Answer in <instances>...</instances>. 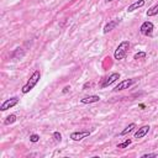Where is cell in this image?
<instances>
[{
    "label": "cell",
    "instance_id": "obj_1",
    "mask_svg": "<svg viewBox=\"0 0 158 158\" xmlns=\"http://www.w3.org/2000/svg\"><path fill=\"white\" fill-rule=\"evenodd\" d=\"M40 79H41V72L40 70H35L33 73H32V75L30 77V79L27 80V83L22 86V89H21V91L23 93V94H27V93H30L33 88H35V85L40 81Z\"/></svg>",
    "mask_w": 158,
    "mask_h": 158
},
{
    "label": "cell",
    "instance_id": "obj_2",
    "mask_svg": "<svg viewBox=\"0 0 158 158\" xmlns=\"http://www.w3.org/2000/svg\"><path fill=\"white\" fill-rule=\"evenodd\" d=\"M128 48H130V42H128V41H122V42L117 46V48L115 49V53H114L115 59H117V60L123 59V58L126 57L127 52H128Z\"/></svg>",
    "mask_w": 158,
    "mask_h": 158
},
{
    "label": "cell",
    "instance_id": "obj_3",
    "mask_svg": "<svg viewBox=\"0 0 158 158\" xmlns=\"http://www.w3.org/2000/svg\"><path fill=\"white\" fill-rule=\"evenodd\" d=\"M153 28H154V25L151 22V21H146L141 25L139 27V32L143 35V36H151L152 32H153Z\"/></svg>",
    "mask_w": 158,
    "mask_h": 158
},
{
    "label": "cell",
    "instance_id": "obj_4",
    "mask_svg": "<svg viewBox=\"0 0 158 158\" xmlns=\"http://www.w3.org/2000/svg\"><path fill=\"white\" fill-rule=\"evenodd\" d=\"M117 79H120V74L118 73H112L109 77H106L105 79H102V81L100 84V88H107L109 85H111L112 83H115Z\"/></svg>",
    "mask_w": 158,
    "mask_h": 158
},
{
    "label": "cell",
    "instance_id": "obj_5",
    "mask_svg": "<svg viewBox=\"0 0 158 158\" xmlns=\"http://www.w3.org/2000/svg\"><path fill=\"white\" fill-rule=\"evenodd\" d=\"M19 104V98H16V96H14V98H10V99H7V100H5L2 104H1V106H0V110L1 111H6L7 109H10V107H14L15 105H17Z\"/></svg>",
    "mask_w": 158,
    "mask_h": 158
},
{
    "label": "cell",
    "instance_id": "obj_6",
    "mask_svg": "<svg viewBox=\"0 0 158 158\" xmlns=\"http://www.w3.org/2000/svg\"><path fill=\"white\" fill-rule=\"evenodd\" d=\"M133 83H135V79H125V80L120 81V83L114 88V91H121V90L128 89Z\"/></svg>",
    "mask_w": 158,
    "mask_h": 158
},
{
    "label": "cell",
    "instance_id": "obj_7",
    "mask_svg": "<svg viewBox=\"0 0 158 158\" xmlns=\"http://www.w3.org/2000/svg\"><path fill=\"white\" fill-rule=\"evenodd\" d=\"M90 135V132L89 131H80V132H72L70 133V138L73 139V141H81L83 138H85V137H88Z\"/></svg>",
    "mask_w": 158,
    "mask_h": 158
},
{
    "label": "cell",
    "instance_id": "obj_8",
    "mask_svg": "<svg viewBox=\"0 0 158 158\" xmlns=\"http://www.w3.org/2000/svg\"><path fill=\"white\" fill-rule=\"evenodd\" d=\"M149 126L148 125H144V126H142V127H139L136 132H135V138H142V137H144L147 133H148V131H149Z\"/></svg>",
    "mask_w": 158,
    "mask_h": 158
},
{
    "label": "cell",
    "instance_id": "obj_9",
    "mask_svg": "<svg viewBox=\"0 0 158 158\" xmlns=\"http://www.w3.org/2000/svg\"><path fill=\"white\" fill-rule=\"evenodd\" d=\"M99 100H100L99 95H89V96H85V98L80 99V102L81 104H93V102H98Z\"/></svg>",
    "mask_w": 158,
    "mask_h": 158
},
{
    "label": "cell",
    "instance_id": "obj_10",
    "mask_svg": "<svg viewBox=\"0 0 158 158\" xmlns=\"http://www.w3.org/2000/svg\"><path fill=\"white\" fill-rule=\"evenodd\" d=\"M144 4H146L144 0H138V1H136V2H133V4H131V5L127 7V11H128V12H132V11H135V10H137V9L142 7V6H144Z\"/></svg>",
    "mask_w": 158,
    "mask_h": 158
},
{
    "label": "cell",
    "instance_id": "obj_11",
    "mask_svg": "<svg viewBox=\"0 0 158 158\" xmlns=\"http://www.w3.org/2000/svg\"><path fill=\"white\" fill-rule=\"evenodd\" d=\"M117 23H118V20H111L109 23L105 25V27H104V33H107V32L112 31V30L117 26Z\"/></svg>",
    "mask_w": 158,
    "mask_h": 158
},
{
    "label": "cell",
    "instance_id": "obj_12",
    "mask_svg": "<svg viewBox=\"0 0 158 158\" xmlns=\"http://www.w3.org/2000/svg\"><path fill=\"white\" fill-rule=\"evenodd\" d=\"M146 14H147V16H148V17H151V16H156V15L158 14V1H157L152 7H149V9L147 10V12H146Z\"/></svg>",
    "mask_w": 158,
    "mask_h": 158
},
{
    "label": "cell",
    "instance_id": "obj_13",
    "mask_svg": "<svg viewBox=\"0 0 158 158\" xmlns=\"http://www.w3.org/2000/svg\"><path fill=\"white\" fill-rule=\"evenodd\" d=\"M135 128H136V123H133V122H132V123H130V125H128L123 131H121V133H120V135H121V136H125V135H127V133L132 132Z\"/></svg>",
    "mask_w": 158,
    "mask_h": 158
},
{
    "label": "cell",
    "instance_id": "obj_14",
    "mask_svg": "<svg viewBox=\"0 0 158 158\" xmlns=\"http://www.w3.org/2000/svg\"><path fill=\"white\" fill-rule=\"evenodd\" d=\"M16 121V115H14V114H11V115H9L6 118H5V121H4V123L5 125H11V123H14Z\"/></svg>",
    "mask_w": 158,
    "mask_h": 158
},
{
    "label": "cell",
    "instance_id": "obj_15",
    "mask_svg": "<svg viewBox=\"0 0 158 158\" xmlns=\"http://www.w3.org/2000/svg\"><path fill=\"white\" fill-rule=\"evenodd\" d=\"M146 56H147V53L146 52H137L135 56H133V59H143V58H146Z\"/></svg>",
    "mask_w": 158,
    "mask_h": 158
},
{
    "label": "cell",
    "instance_id": "obj_16",
    "mask_svg": "<svg viewBox=\"0 0 158 158\" xmlns=\"http://www.w3.org/2000/svg\"><path fill=\"white\" fill-rule=\"evenodd\" d=\"M131 143H132V141H131V139H126L125 142H122V143L117 144V148H126V147H128Z\"/></svg>",
    "mask_w": 158,
    "mask_h": 158
},
{
    "label": "cell",
    "instance_id": "obj_17",
    "mask_svg": "<svg viewBox=\"0 0 158 158\" xmlns=\"http://www.w3.org/2000/svg\"><path fill=\"white\" fill-rule=\"evenodd\" d=\"M30 141H31V142H33V143H36V142H38V141H40V136H38V135H36V133H33V135H31V136H30Z\"/></svg>",
    "mask_w": 158,
    "mask_h": 158
},
{
    "label": "cell",
    "instance_id": "obj_18",
    "mask_svg": "<svg viewBox=\"0 0 158 158\" xmlns=\"http://www.w3.org/2000/svg\"><path fill=\"white\" fill-rule=\"evenodd\" d=\"M53 137H54V139H56L57 142H60V141H62V135H60L58 131L53 132Z\"/></svg>",
    "mask_w": 158,
    "mask_h": 158
},
{
    "label": "cell",
    "instance_id": "obj_19",
    "mask_svg": "<svg viewBox=\"0 0 158 158\" xmlns=\"http://www.w3.org/2000/svg\"><path fill=\"white\" fill-rule=\"evenodd\" d=\"M152 157H157V153H144V154H142V158H152Z\"/></svg>",
    "mask_w": 158,
    "mask_h": 158
},
{
    "label": "cell",
    "instance_id": "obj_20",
    "mask_svg": "<svg viewBox=\"0 0 158 158\" xmlns=\"http://www.w3.org/2000/svg\"><path fill=\"white\" fill-rule=\"evenodd\" d=\"M69 89H70V86H69V85H67V86L63 89V93H64V94H65V93H68V90H69Z\"/></svg>",
    "mask_w": 158,
    "mask_h": 158
},
{
    "label": "cell",
    "instance_id": "obj_21",
    "mask_svg": "<svg viewBox=\"0 0 158 158\" xmlns=\"http://www.w3.org/2000/svg\"><path fill=\"white\" fill-rule=\"evenodd\" d=\"M139 107H141V109H144V107H146V105H144V104H139Z\"/></svg>",
    "mask_w": 158,
    "mask_h": 158
},
{
    "label": "cell",
    "instance_id": "obj_22",
    "mask_svg": "<svg viewBox=\"0 0 158 158\" xmlns=\"http://www.w3.org/2000/svg\"><path fill=\"white\" fill-rule=\"evenodd\" d=\"M106 1H107V2H109V1H114V0H106Z\"/></svg>",
    "mask_w": 158,
    "mask_h": 158
}]
</instances>
